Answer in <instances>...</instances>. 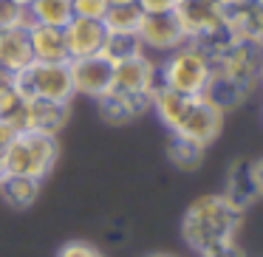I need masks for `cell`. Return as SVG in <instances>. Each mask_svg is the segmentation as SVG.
<instances>
[{
    "mask_svg": "<svg viewBox=\"0 0 263 257\" xmlns=\"http://www.w3.org/2000/svg\"><path fill=\"white\" fill-rule=\"evenodd\" d=\"M144 257H178V254H167V251H153V254H144Z\"/></svg>",
    "mask_w": 263,
    "mask_h": 257,
    "instance_id": "obj_30",
    "label": "cell"
},
{
    "mask_svg": "<svg viewBox=\"0 0 263 257\" xmlns=\"http://www.w3.org/2000/svg\"><path fill=\"white\" fill-rule=\"evenodd\" d=\"M14 91L23 102L29 99H46V102L71 105L74 99V85H71L68 63H31L26 71L9 76Z\"/></svg>",
    "mask_w": 263,
    "mask_h": 257,
    "instance_id": "obj_4",
    "label": "cell"
},
{
    "mask_svg": "<svg viewBox=\"0 0 263 257\" xmlns=\"http://www.w3.org/2000/svg\"><path fill=\"white\" fill-rule=\"evenodd\" d=\"M97 102L105 122H110V125H127L136 116H142L144 110H150V96H127V93L119 91H108Z\"/></svg>",
    "mask_w": 263,
    "mask_h": 257,
    "instance_id": "obj_16",
    "label": "cell"
},
{
    "mask_svg": "<svg viewBox=\"0 0 263 257\" xmlns=\"http://www.w3.org/2000/svg\"><path fill=\"white\" fill-rule=\"evenodd\" d=\"M159 88V65L147 54L125 60L114 65V88L110 91L127 93V96H153Z\"/></svg>",
    "mask_w": 263,
    "mask_h": 257,
    "instance_id": "obj_7",
    "label": "cell"
},
{
    "mask_svg": "<svg viewBox=\"0 0 263 257\" xmlns=\"http://www.w3.org/2000/svg\"><path fill=\"white\" fill-rule=\"evenodd\" d=\"M221 130H223V113L212 108L204 96H190L178 125L173 127L176 136H184L190 142L201 144V147H210L221 136Z\"/></svg>",
    "mask_w": 263,
    "mask_h": 257,
    "instance_id": "obj_6",
    "label": "cell"
},
{
    "mask_svg": "<svg viewBox=\"0 0 263 257\" xmlns=\"http://www.w3.org/2000/svg\"><path fill=\"white\" fill-rule=\"evenodd\" d=\"M178 0H136L142 14H170Z\"/></svg>",
    "mask_w": 263,
    "mask_h": 257,
    "instance_id": "obj_26",
    "label": "cell"
},
{
    "mask_svg": "<svg viewBox=\"0 0 263 257\" xmlns=\"http://www.w3.org/2000/svg\"><path fill=\"white\" fill-rule=\"evenodd\" d=\"M57 257H105V254L93 243H85V240H68V243L57 251Z\"/></svg>",
    "mask_w": 263,
    "mask_h": 257,
    "instance_id": "obj_25",
    "label": "cell"
},
{
    "mask_svg": "<svg viewBox=\"0 0 263 257\" xmlns=\"http://www.w3.org/2000/svg\"><path fill=\"white\" fill-rule=\"evenodd\" d=\"M63 37H65V48H68V60H80V57H93V54L102 51L108 31H105L102 20L74 17L63 29Z\"/></svg>",
    "mask_w": 263,
    "mask_h": 257,
    "instance_id": "obj_11",
    "label": "cell"
},
{
    "mask_svg": "<svg viewBox=\"0 0 263 257\" xmlns=\"http://www.w3.org/2000/svg\"><path fill=\"white\" fill-rule=\"evenodd\" d=\"M102 54L108 63H125V60L136 57V54H144L142 43H139L136 34H108L105 37V46H102Z\"/></svg>",
    "mask_w": 263,
    "mask_h": 257,
    "instance_id": "obj_22",
    "label": "cell"
},
{
    "mask_svg": "<svg viewBox=\"0 0 263 257\" xmlns=\"http://www.w3.org/2000/svg\"><path fill=\"white\" fill-rule=\"evenodd\" d=\"M20 119H23L26 130L46 133V136H57L68 122V105L60 102H46V99H29L20 108Z\"/></svg>",
    "mask_w": 263,
    "mask_h": 257,
    "instance_id": "obj_12",
    "label": "cell"
},
{
    "mask_svg": "<svg viewBox=\"0 0 263 257\" xmlns=\"http://www.w3.org/2000/svg\"><path fill=\"white\" fill-rule=\"evenodd\" d=\"M260 85H263V65H260Z\"/></svg>",
    "mask_w": 263,
    "mask_h": 257,
    "instance_id": "obj_34",
    "label": "cell"
},
{
    "mask_svg": "<svg viewBox=\"0 0 263 257\" xmlns=\"http://www.w3.org/2000/svg\"><path fill=\"white\" fill-rule=\"evenodd\" d=\"M40 187L43 181L26 175H6L0 184V198L6 201L12 209H29L37 198H40Z\"/></svg>",
    "mask_w": 263,
    "mask_h": 257,
    "instance_id": "obj_18",
    "label": "cell"
},
{
    "mask_svg": "<svg viewBox=\"0 0 263 257\" xmlns=\"http://www.w3.org/2000/svg\"><path fill=\"white\" fill-rule=\"evenodd\" d=\"M173 14L181 23L187 40H198L206 31L227 26L221 17V0H178Z\"/></svg>",
    "mask_w": 263,
    "mask_h": 257,
    "instance_id": "obj_10",
    "label": "cell"
},
{
    "mask_svg": "<svg viewBox=\"0 0 263 257\" xmlns=\"http://www.w3.org/2000/svg\"><path fill=\"white\" fill-rule=\"evenodd\" d=\"M0 147H3V144H0Z\"/></svg>",
    "mask_w": 263,
    "mask_h": 257,
    "instance_id": "obj_35",
    "label": "cell"
},
{
    "mask_svg": "<svg viewBox=\"0 0 263 257\" xmlns=\"http://www.w3.org/2000/svg\"><path fill=\"white\" fill-rule=\"evenodd\" d=\"M204 257H246V251L240 249L238 243H223V246H218V249H212V251H206Z\"/></svg>",
    "mask_w": 263,
    "mask_h": 257,
    "instance_id": "obj_27",
    "label": "cell"
},
{
    "mask_svg": "<svg viewBox=\"0 0 263 257\" xmlns=\"http://www.w3.org/2000/svg\"><path fill=\"white\" fill-rule=\"evenodd\" d=\"M110 6H122V3H136V0H108Z\"/></svg>",
    "mask_w": 263,
    "mask_h": 257,
    "instance_id": "obj_31",
    "label": "cell"
},
{
    "mask_svg": "<svg viewBox=\"0 0 263 257\" xmlns=\"http://www.w3.org/2000/svg\"><path fill=\"white\" fill-rule=\"evenodd\" d=\"M34 63L29 48V31L20 29H0V68L9 76L26 71Z\"/></svg>",
    "mask_w": 263,
    "mask_h": 257,
    "instance_id": "obj_15",
    "label": "cell"
},
{
    "mask_svg": "<svg viewBox=\"0 0 263 257\" xmlns=\"http://www.w3.org/2000/svg\"><path fill=\"white\" fill-rule=\"evenodd\" d=\"M108 0H71L74 17H85V20H102L108 12Z\"/></svg>",
    "mask_w": 263,
    "mask_h": 257,
    "instance_id": "obj_24",
    "label": "cell"
},
{
    "mask_svg": "<svg viewBox=\"0 0 263 257\" xmlns=\"http://www.w3.org/2000/svg\"><path fill=\"white\" fill-rule=\"evenodd\" d=\"M57 155V136H46V133L34 130L20 133L0 147V159H3V167H6L9 175H26L34 178V181H43L54 170Z\"/></svg>",
    "mask_w": 263,
    "mask_h": 257,
    "instance_id": "obj_2",
    "label": "cell"
},
{
    "mask_svg": "<svg viewBox=\"0 0 263 257\" xmlns=\"http://www.w3.org/2000/svg\"><path fill=\"white\" fill-rule=\"evenodd\" d=\"M9 172H6V167H3V159H0V184H3V178H6Z\"/></svg>",
    "mask_w": 263,
    "mask_h": 257,
    "instance_id": "obj_32",
    "label": "cell"
},
{
    "mask_svg": "<svg viewBox=\"0 0 263 257\" xmlns=\"http://www.w3.org/2000/svg\"><path fill=\"white\" fill-rule=\"evenodd\" d=\"M34 23L40 26H54V29H65L74 20V9L71 0H31L29 6Z\"/></svg>",
    "mask_w": 263,
    "mask_h": 257,
    "instance_id": "obj_19",
    "label": "cell"
},
{
    "mask_svg": "<svg viewBox=\"0 0 263 257\" xmlns=\"http://www.w3.org/2000/svg\"><path fill=\"white\" fill-rule=\"evenodd\" d=\"M68 71H71L74 93L99 99V96H105V93L114 88V63H108L102 54L68 60Z\"/></svg>",
    "mask_w": 263,
    "mask_h": 257,
    "instance_id": "obj_8",
    "label": "cell"
},
{
    "mask_svg": "<svg viewBox=\"0 0 263 257\" xmlns=\"http://www.w3.org/2000/svg\"><path fill=\"white\" fill-rule=\"evenodd\" d=\"M252 178H255V189H257V198H263V155L252 161Z\"/></svg>",
    "mask_w": 263,
    "mask_h": 257,
    "instance_id": "obj_28",
    "label": "cell"
},
{
    "mask_svg": "<svg viewBox=\"0 0 263 257\" xmlns=\"http://www.w3.org/2000/svg\"><path fill=\"white\" fill-rule=\"evenodd\" d=\"M204 150L206 147H201V144L170 133V142H167V159H170L173 167H178V170H198L201 161H204Z\"/></svg>",
    "mask_w": 263,
    "mask_h": 257,
    "instance_id": "obj_21",
    "label": "cell"
},
{
    "mask_svg": "<svg viewBox=\"0 0 263 257\" xmlns=\"http://www.w3.org/2000/svg\"><path fill=\"white\" fill-rule=\"evenodd\" d=\"M243 212L232 206L221 192H210L195 198L181 218V238L198 257L218 249L223 243H232L240 229Z\"/></svg>",
    "mask_w": 263,
    "mask_h": 257,
    "instance_id": "obj_1",
    "label": "cell"
},
{
    "mask_svg": "<svg viewBox=\"0 0 263 257\" xmlns=\"http://www.w3.org/2000/svg\"><path fill=\"white\" fill-rule=\"evenodd\" d=\"M142 48L147 51H161V54H170L176 51L178 46L187 43V34H184L181 23L176 20V14H144L142 23H139L136 31Z\"/></svg>",
    "mask_w": 263,
    "mask_h": 257,
    "instance_id": "obj_9",
    "label": "cell"
},
{
    "mask_svg": "<svg viewBox=\"0 0 263 257\" xmlns=\"http://www.w3.org/2000/svg\"><path fill=\"white\" fill-rule=\"evenodd\" d=\"M221 195L232 206H238L240 212H246L252 204H255V201H257V189H255V178H252V161L238 159L232 167H229Z\"/></svg>",
    "mask_w": 263,
    "mask_h": 257,
    "instance_id": "obj_13",
    "label": "cell"
},
{
    "mask_svg": "<svg viewBox=\"0 0 263 257\" xmlns=\"http://www.w3.org/2000/svg\"><path fill=\"white\" fill-rule=\"evenodd\" d=\"M142 9L136 3H122V6H108L102 17V26L108 34H136L142 23Z\"/></svg>",
    "mask_w": 263,
    "mask_h": 257,
    "instance_id": "obj_20",
    "label": "cell"
},
{
    "mask_svg": "<svg viewBox=\"0 0 263 257\" xmlns=\"http://www.w3.org/2000/svg\"><path fill=\"white\" fill-rule=\"evenodd\" d=\"M260 65H263V46L255 40H235L218 60H212V74L238 82L246 93L260 85Z\"/></svg>",
    "mask_w": 263,
    "mask_h": 257,
    "instance_id": "obj_5",
    "label": "cell"
},
{
    "mask_svg": "<svg viewBox=\"0 0 263 257\" xmlns=\"http://www.w3.org/2000/svg\"><path fill=\"white\" fill-rule=\"evenodd\" d=\"M12 6H17V9H29L31 6V0H9Z\"/></svg>",
    "mask_w": 263,
    "mask_h": 257,
    "instance_id": "obj_29",
    "label": "cell"
},
{
    "mask_svg": "<svg viewBox=\"0 0 263 257\" xmlns=\"http://www.w3.org/2000/svg\"><path fill=\"white\" fill-rule=\"evenodd\" d=\"M6 76H9V74H6V71H3V68H0V82L6 80Z\"/></svg>",
    "mask_w": 263,
    "mask_h": 257,
    "instance_id": "obj_33",
    "label": "cell"
},
{
    "mask_svg": "<svg viewBox=\"0 0 263 257\" xmlns=\"http://www.w3.org/2000/svg\"><path fill=\"white\" fill-rule=\"evenodd\" d=\"M0 3H3V0H0Z\"/></svg>",
    "mask_w": 263,
    "mask_h": 257,
    "instance_id": "obj_36",
    "label": "cell"
},
{
    "mask_svg": "<svg viewBox=\"0 0 263 257\" xmlns=\"http://www.w3.org/2000/svg\"><path fill=\"white\" fill-rule=\"evenodd\" d=\"M201 96H204L215 110H221V113L227 116V113H232L235 108H240V105L246 102V96H249V93H246L238 82L227 80V76H221V74H212L210 85L204 88V93H201Z\"/></svg>",
    "mask_w": 263,
    "mask_h": 257,
    "instance_id": "obj_17",
    "label": "cell"
},
{
    "mask_svg": "<svg viewBox=\"0 0 263 257\" xmlns=\"http://www.w3.org/2000/svg\"><path fill=\"white\" fill-rule=\"evenodd\" d=\"M23 108V99H20V93L14 91L12 80H3L0 82V119H9V116H14L17 110Z\"/></svg>",
    "mask_w": 263,
    "mask_h": 257,
    "instance_id": "obj_23",
    "label": "cell"
},
{
    "mask_svg": "<svg viewBox=\"0 0 263 257\" xmlns=\"http://www.w3.org/2000/svg\"><path fill=\"white\" fill-rule=\"evenodd\" d=\"M212 80V60L195 43H184L164 57L159 65V85L181 93V96H201Z\"/></svg>",
    "mask_w": 263,
    "mask_h": 257,
    "instance_id": "obj_3",
    "label": "cell"
},
{
    "mask_svg": "<svg viewBox=\"0 0 263 257\" xmlns=\"http://www.w3.org/2000/svg\"><path fill=\"white\" fill-rule=\"evenodd\" d=\"M29 48L34 63H68V48H65L63 29L34 23L29 29Z\"/></svg>",
    "mask_w": 263,
    "mask_h": 257,
    "instance_id": "obj_14",
    "label": "cell"
}]
</instances>
